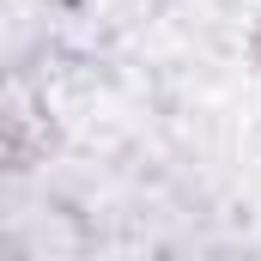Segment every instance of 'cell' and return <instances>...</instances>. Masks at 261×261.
Returning <instances> with one entry per match:
<instances>
[{"label":"cell","instance_id":"cell-2","mask_svg":"<svg viewBox=\"0 0 261 261\" xmlns=\"http://www.w3.org/2000/svg\"><path fill=\"white\" fill-rule=\"evenodd\" d=\"M249 49H255V61H261V24H255V37H249Z\"/></svg>","mask_w":261,"mask_h":261},{"label":"cell","instance_id":"cell-1","mask_svg":"<svg viewBox=\"0 0 261 261\" xmlns=\"http://www.w3.org/2000/svg\"><path fill=\"white\" fill-rule=\"evenodd\" d=\"M49 146H55L49 116H43L24 91H12V103H6V164H12V170H31Z\"/></svg>","mask_w":261,"mask_h":261}]
</instances>
